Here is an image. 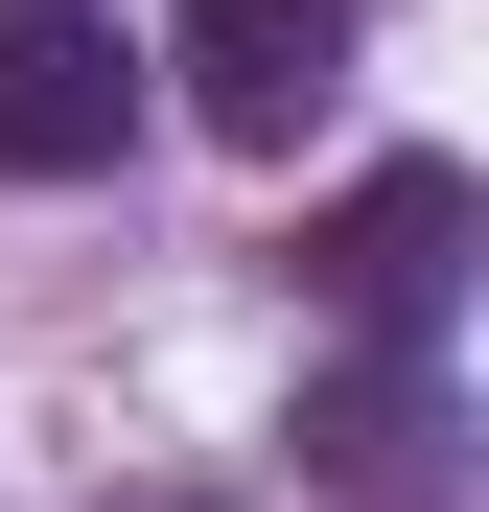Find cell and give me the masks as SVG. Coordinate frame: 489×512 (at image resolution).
<instances>
[{
  "instance_id": "3",
  "label": "cell",
  "mask_w": 489,
  "mask_h": 512,
  "mask_svg": "<svg viewBox=\"0 0 489 512\" xmlns=\"http://www.w3.org/2000/svg\"><path fill=\"white\" fill-rule=\"evenodd\" d=\"M443 256H466V163H373L350 210H303V303L326 326H443Z\"/></svg>"
},
{
  "instance_id": "2",
  "label": "cell",
  "mask_w": 489,
  "mask_h": 512,
  "mask_svg": "<svg viewBox=\"0 0 489 512\" xmlns=\"http://www.w3.org/2000/svg\"><path fill=\"white\" fill-rule=\"evenodd\" d=\"M117 140H140V47H117V0H0V163H24V187H94Z\"/></svg>"
},
{
  "instance_id": "1",
  "label": "cell",
  "mask_w": 489,
  "mask_h": 512,
  "mask_svg": "<svg viewBox=\"0 0 489 512\" xmlns=\"http://www.w3.org/2000/svg\"><path fill=\"white\" fill-rule=\"evenodd\" d=\"M140 70H187V117L280 163L326 94H350V0H163V47H140Z\"/></svg>"
}]
</instances>
